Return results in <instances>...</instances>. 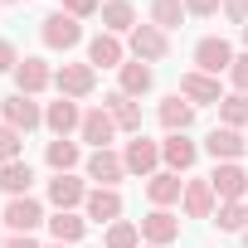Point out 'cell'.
Masks as SVG:
<instances>
[{"instance_id":"3","label":"cell","mask_w":248,"mask_h":248,"mask_svg":"<svg viewBox=\"0 0 248 248\" xmlns=\"http://www.w3.org/2000/svg\"><path fill=\"white\" fill-rule=\"evenodd\" d=\"M54 88H59V97H88L93 88H97V68L93 63H63L59 73H54Z\"/></svg>"},{"instance_id":"17","label":"cell","mask_w":248,"mask_h":248,"mask_svg":"<svg viewBox=\"0 0 248 248\" xmlns=\"http://www.w3.org/2000/svg\"><path fill=\"white\" fill-rule=\"evenodd\" d=\"M102 107L112 112V122H117L122 132H132V137H141V107H137V102H132L127 93H122V88H117V93H107V102H102Z\"/></svg>"},{"instance_id":"6","label":"cell","mask_w":248,"mask_h":248,"mask_svg":"<svg viewBox=\"0 0 248 248\" xmlns=\"http://www.w3.org/2000/svg\"><path fill=\"white\" fill-rule=\"evenodd\" d=\"M166 49H170V39H166V30H156L151 20L132 30V54H137L141 63H161V59H166Z\"/></svg>"},{"instance_id":"26","label":"cell","mask_w":248,"mask_h":248,"mask_svg":"<svg viewBox=\"0 0 248 248\" xmlns=\"http://www.w3.org/2000/svg\"><path fill=\"white\" fill-rule=\"evenodd\" d=\"M30 185H34V170H30V161H10V166H0V190H5L10 200L30 195Z\"/></svg>"},{"instance_id":"28","label":"cell","mask_w":248,"mask_h":248,"mask_svg":"<svg viewBox=\"0 0 248 248\" xmlns=\"http://www.w3.org/2000/svg\"><path fill=\"white\" fill-rule=\"evenodd\" d=\"M83 229H88V219H78L73 209H59V214L49 219V233H54V243H78V238H83Z\"/></svg>"},{"instance_id":"33","label":"cell","mask_w":248,"mask_h":248,"mask_svg":"<svg viewBox=\"0 0 248 248\" xmlns=\"http://www.w3.org/2000/svg\"><path fill=\"white\" fill-rule=\"evenodd\" d=\"M20 137H25V132H15V127H5V122H0V166L20 161Z\"/></svg>"},{"instance_id":"7","label":"cell","mask_w":248,"mask_h":248,"mask_svg":"<svg viewBox=\"0 0 248 248\" xmlns=\"http://www.w3.org/2000/svg\"><path fill=\"white\" fill-rule=\"evenodd\" d=\"M122 161H127V170L132 175H156V166H161V146L156 141H146V137H132L127 141V151H122Z\"/></svg>"},{"instance_id":"5","label":"cell","mask_w":248,"mask_h":248,"mask_svg":"<svg viewBox=\"0 0 248 248\" xmlns=\"http://www.w3.org/2000/svg\"><path fill=\"white\" fill-rule=\"evenodd\" d=\"M209 185H214V200H219V204H229V200H248V170H238V161L214 166Z\"/></svg>"},{"instance_id":"31","label":"cell","mask_w":248,"mask_h":248,"mask_svg":"<svg viewBox=\"0 0 248 248\" xmlns=\"http://www.w3.org/2000/svg\"><path fill=\"white\" fill-rule=\"evenodd\" d=\"M185 20V0H151V25L156 30H180Z\"/></svg>"},{"instance_id":"32","label":"cell","mask_w":248,"mask_h":248,"mask_svg":"<svg viewBox=\"0 0 248 248\" xmlns=\"http://www.w3.org/2000/svg\"><path fill=\"white\" fill-rule=\"evenodd\" d=\"M107 248H141V224H132V219H117V224H107V238H102Z\"/></svg>"},{"instance_id":"8","label":"cell","mask_w":248,"mask_h":248,"mask_svg":"<svg viewBox=\"0 0 248 248\" xmlns=\"http://www.w3.org/2000/svg\"><path fill=\"white\" fill-rule=\"evenodd\" d=\"M39 224H44V209H39V200L20 195V200H10V204H5V229H10V233H34Z\"/></svg>"},{"instance_id":"40","label":"cell","mask_w":248,"mask_h":248,"mask_svg":"<svg viewBox=\"0 0 248 248\" xmlns=\"http://www.w3.org/2000/svg\"><path fill=\"white\" fill-rule=\"evenodd\" d=\"M49 248H73V243H49Z\"/></svg>"},{"instance_id":"27","label":"cell","mask_w":248,"mask_h":248,"mask_svg":"<svg viewBox=\"0 0 248 248\" xmlns=\"http://www.w3.org/2000/svg\"><path fill=\"white\" fill-rule=\"evenodd\" d=\"M44 161L54 166V175H68V170L83 161V151H78V141H68V137H54V141H49V151H44Z\"/></svg>"},{"instance_id":"39","label":"cell","mask_w":248,"mask_h":248,"mask_svg":"<svg viewBox=\"0 0 248 248\" xmlns=\"http://www.w3.org/2000/svg\"><path fill=\"white\" fill-rule=\"evenodd\" d=\"M5 248H39V243H34V233H15V238H5Z\"/></svg>"},{"instance_id":"35","label":"cell","mask_w":248,"mask_h":248,"mask_svg":"<svg viewBox=\"0 0 248 248\" xmlns=\"http://www.w3.org/2000/svg\"><path fill=\"white\" fill-rule=\"evenodd\" d=\"M229 78H233V88H238V93H248V54H238V59H233Z\"/></svg>"},{"instance_id":"25","label":"cell","mask_w":248,"mask_h":248,"mask_svg":"<svg viewBox=\"0 0 248 248\" xmlns=\"http://www.w3.org/2000/svg\"><path fill=\"white\" fill-rule=\"evenodd\" d=\"M117 78H122V93L127 97H141V93H151V83H156V73H151V63H122L117 68Z\"/></svg>"},{"instance_id":"42","label":"cell","mask_w":248,"mask_h":248,"mask_svg":"<svg viewBox=\"0 0 248 248\" xmlns=\"http://www.w3.org/2000/svg\"><path fill=\"white\" fill-rule=\"evenodd\" d=\"M0 5H15V0H0Z\"/></svg>"},{"instance_id":"43","label":"cell","mask_w":248,"mask_h":248,"mask_svg":"<svg viewBox=\"0 0 248 248\" xmlns=\"http://www.w3.org/2000/svg\"><path fill=\"white\" fill-rule=\"evenodd\" d=\"M243 243H248V229H243Z\"/></svg>"},{"instance_id":"11","label":"cell","mask_w":248,"mask_h":248,"mask_svg":"<svg viewBox=\"0 0 248 248\" xmlns=\"http://www.w3.org/2000/svg\"><path fill=\"white\" fill-rule=\"evenodd\" d=\"M122 175H127V161H122L117 151H93L88 156V180H97L102 190H117Z\"/></svg>"},{"instance_id":"18","label":"cell","mask_w":248,"mask_h":248,"mask_svg":"<svg viewBox=\"0 0 248 248\" xmlns=\"http://www.w3.org/2000/svg\"><path fill=\"white\" fill-rule=\"evenodd\" d=\"M15 83H20V93H25V97H34V93H44V88L54 83V68H49L44 59H20Z\"/></svg>"},{"instance_id":"4","label":"cell","mask_w":248,"mask_h":248,"mask_svg":"<svg viewBox=\"0 0 248 248\" xmlns=\"http://www.w3.org/2000/svg\"><path fill=\"white\" fill-rule=\"evenodd\" d=\"M39 39H44L49 49H63V54H68V49L83 39V25H78L68 10H59V15H49V20L39 25Z\"/></svg>"},{"instance_id":"9","label":"cell","mask_w":248,"mask_h":248,"mask_svg":"<svg viewBox=\"0 0 248 248\" xmlns=\"http://www.w3.org/2000/svg\"><path fill=\"white\" fill-rule=\"evenodd\" d=\"M141 238H146L151 248H166V243L180 238V219H175L170 209H151V214L141 219Z\"/></svg>"},{"instance_id":"16","label":"cell","mask_w":248,"mask_h":248,"mask_svg":"<svg viewBox=\"0 0 248 248\" xmlns=\"http://www.w3.org/2000/svg\"><path fill=\"white\" fill-rule=\"evenodd\" d=\"M102 30L107 34H132L137 30V5H132V0H102Z\"/></svg>"},{"instance_id":"15","label":"cell","mask_w":248,"mask_h":248,"mask_svg":"<svg viewBox=\"0 0 248 248\" xmlns=\"http://www.w3.org/2000/svg\"><path fill=\"white\" fill-rule=\"evenodd\" d=\"M88 63L93 68H122V63H127V49H122V39L117 34H97V39H88Z\"/></svg>"},{"instance_id":"20","label":"cell","mask_w":248,"mask_h":248,"mask_svg":"<svg viewBox=\"0 0 248 248\" xmlns=\"http://www.w3.org/2000/svg\"><path fill=\"white\" fill-rule=\"evenodd\" d=\"M180 204H185L190 219H214V185H209V180H185Z\"/></svg>"},{"instance_id":"12","label":"cell","mask_w":248,"mask_h":248,"mask_svg":"<svg viewBox=\"0 0 248 248\" xmlns=\"http://www.w3.org/2000/svg\"><path fill=\"white\" fill-rule=\"evenodd\" d=\"M204 151H209V156L224 166V161H238V156L248 151V137H238L233 127H214V132L204 137Z\"/></svg>"},{"instance_id":"41","label":"cell","mask_w":248,"mask_h":248,"mask_svg":"<svg viewBox=\"0 0 248 248\" xmlns=\"http://www.w3.org/2000/svg\"><path fill=\"white\" fill-rule=\"evenodd\" d=\"M243 44H248V25H243Z\"/></svg>"},{"instance_id":"36","label":"cell","mask_w":248,"mask_h":248,"mask_svg":"<svg viewBox=\"0 0 248 248\" xmlns=\"http://www.w3.org/2000/svg\"><path fill=\"white\" fill-rule=\"evenodd\" d=\"M20 68V54H15V44L10 39H0V73H15Z\"/></svg>"},{"instance_id":"29","label":"cell","mask_w":248,"mask_h":248,"mask_svg":"<svg viewBox=\"0 0 248 248\" xmlns=\"http://www.w3.org/2000/svg\"><path fill=\"white\" fill-rule=\"evenodd\" d=\"M219 127H248V93H229L224 102H219Z\"/></svg>"},{"instance_id":"1","label":"cell","mask_w":248,"mask_h":248,"mask_svg":"<svg viewBox=\"0 0 248 248\" xmlns=\"http://www.w3.org/2000/svg\"><path fill=\"white\" fill-rule=\"evenodd\" d=\"M0 122L15 132H34V127H44V107L25 93H10V97H0Z\"/></svg>"},{"instance_id":"14","label":"cell","mask_w":248,"mask_h":248,"mask_svg":"<svg viewBox=\"0 0 248 248\" xmlns=\"http://www.w3.org/2000/svg\"><path fill=\"white\" fill-rule=\"evenodd\" d=\"M44 127H49L54 137H68V132H78V127H83V112H78V102H73V97H59V102H49V107H44Z\"/></svg>"},{"instance_id":"44","label":"cell","mask_w":248,"mask_h":248,"mask_svg":"<svg viewBox=\"0 0 248 248\" xmlns=\"http://www.w3.org/2000/svg\"><path fill=\"white\" fill-rule=\"evenodd\" d=\"M0 248H5V243H0Z\"/></svg>"},{"instance_id":"37","label":"cell","mask_w":248,"mask_h":248,"mask_svg":"<svg viewBox=\"0 0 248 248\" xmlns=\"http://www.w3.org/2000/svg\"><path fill=\"white\" fill-rule=\"evenodd\" d=\"M224 10V0H185V15H214Z\"/></svg>"},{"instance_id":"2","label":"cell","mask_w":248,"mask_h":248,"mask_svg":"<svg viewBox=\"0 0 248 248\" xmlns=\"http://www.w3.org/2000/svg\"><path fill=\"white\" fill-rule=\"evenodd\" d=\"M195 63H200V73L219 78V73H229V68H233V44H229V39H219V34H204V39L195 44Z\"/></svg>"},{"instance_id":"19","label":"cell","mask_w":248,"mask_h":248,"mask_svg":"<svg viewBox=\"0 0 248 248\" xmlns=\"http://www.w3.org/2000/svg\"><path fill=\"white\" fill-rule=\"evenodd\" d=\"M185 195V180L175 175V170H156L151 180H146V200L156 204V209H166V204H175Z\"/></svg>"},{"instance_id":"24","label":"cell","mask_w":248,"mask_h":248,"mask_svg":"<svg viewBox=\"0 0 248 248\" xmlns=\"http://www.w3.org/2000/svg\"><path fill=\"white\" fill-rule=\"evenodd\" d=\"M83 209H88V219H97V224H117V219H122V195L97 185V190L83 200Z\"/></svg>"},{"instance_id":"30","label":"cell","mask_w":248,"mask_h":248,"mask_svg":"<svg viewBox=\"0 0 248 248\" xmlns=\"http://www.w3.org/2000/svg\"><path fill=\"white\" fill-rule=\"evenodd\" d=\"M214 224H219L224 233H243V229H248V200H229V204H219Z\"/></svg>"},{"instance_id":"22","label":"cell","mask_w":248,"mask_h":248,"mask_svg":"<svg viewBox=\"0 0 248 248\" xmlns=\"http://www.w3.org/2000/svg\"><path fill=\"white\" fill-rule=\"evenodd\" d=\"M180 97H190L195 107H200V102H224V93H219V78H209V73H200V68L180 78Z\"/></svg>"},{"instance_id":"10","label":"cell","mask_w":248,"mask_h":248,"mask_svg":"<svg viewBox=\"0 0 248 248\" xmlns=\"http://www.w3.org/2000/svg\"><path fill=\"white\" fill-rule=\"evenodd\" d=\"M78 137H83V141H93V151H107V141L117 137V122H112V112H107V107H93V112H83V127H78Z\"/></svg>"},{"instance_id":"38","label":"cell","mask_w":248,"mask_h":248,"mask_svg":"<svg viewBox=\"0 0 248 248\" xmlns=\"http://www.w3.org/2000/svg\"><path fill=\"white\" fill-rule=\"evenodd\" d=\"M224 15L233 25H248V0H224Z\"/></svg>"},{"instance_id":"34","label":"cell","mask_w":248,"mask_h":248,"mask_svg":"<svg viewBox=\"0 0 248 248\" xmlns=\"http://www.w3.org/2000/svg\"><path fill=\"white\" fill-rule=\"evenodd\" d=\"M63 10H68L73 20H88V15H97V10H102V0H63Z\"/></svg>"},{"instance_id":"13","label":"cell","mask_w":248,"mask_h":248,"mask_svg":"<svg viewBox=\"0 0 248 248\" xmlns=\"http://www.w3.org/2000/svg\"><path fill=\"white\" fill-rule=\"evenodd\" d=\"M161 161H166V166H170V170L180 175V170H190V166L200 161V146H195V141H190L185 132H170V137L161 141Z\"/></svg>"},{"instance_id":"21","label":"cell","mask_w":248,"mask_h":248,"mask_svg":"<svg viewBox=\"0 0 248 248\" xmlns=\"http://www.w3.org/2000/svg\"><path fill=\"white\" fill-rule=\"evenodd\" d=\"M156 117H161V127H166V132H190V122H195V102L180 97V93H170V97L161 102Z\"/></svg>"},{"instance_id":"23","label":"cell","mask_w":248,"mask_h":248,"mask_svg":"<svg viewBox=\"0 0 248 248\" xmlns=\"http://www.w3.org/2000/svg\"><path fill=\"white\" fill-rule=\"evenodd\" d=\"M83 200H88V190H83V180H78L73 170L49 180V204H54V209H73V204H83Z\"/></svg>"}]
</instances>
